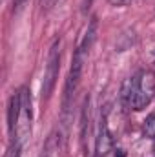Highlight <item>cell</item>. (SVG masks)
Wrapping results in <instances>:
<instances>
[{
    "label": "cell",
    "mask_w": 155,
    "mask_h": 157,
    "mask_svg": "<svg viewBox=\"0 0 155 157\" xmlns=\"http://www.w3.org/2000/svg\"><path fill=\"white\" fill-rule=\"evenodd\" d=\"M155 93V77L152 71H139L133 77L126 78L120 88V101L126 108L135 112L144 110Z\"/></svg>",
    "instance_id": "6da1fadb"
},
{
    "label": "cell",
    "mask_w": 155,
    "mask_h": 157,
    "mask_svg": "<svg viewBox=\"0 0 155 157\" xmlns=\"http://www.w3.org/2000/svg\"><path fill=\"white\" fill-rule=\"evenodd\" d=\"M144 133L148 137H155V113H150L144 121Z\"/></svg>",
    "instance_id": "5b68a950"
},
{
    "label": "cell",
    "mask_w": 155,
    "mask_h": 157,
    "mask_svg": "<svg viewBox=\"0 0 155 157\" xmlns=\"http://www.w3.org/2000/svg\"><path fill=\"white\" fill-rule=\"evenodd\" d=\"M59 70H60V42H55L51 51H49V59H47V66L44 71V80H42V97L49 99L57 78H59Z\"/></svg>",
    "instance_id": "3957f363"
},
{
    "label": "cell",
    "mask_w": 155,
    "mask_h": 157,
    "mask_svg": "<svg viewBox=\"0 0 155 157\" xmlns=\"http://www.w3.org/2000/svg\"><path fill=\"white\" fill-rule=\"evenodd\" d=\"M112 6H128L131 0H108Z\"/></svg>",
    "instance_id": "52a82bcc"
},
{
    "label": "cell",
    "mask_w": 155,
    "mask_h": 157,
    "mask_svg": "<svg viewBox=\"0 0 155 157\" xmlns=\"http://www.w3.org/2000/svg\"><path fill=\"white\" fill-rule=\"evenodd\" d=\"M57 0H42V9H49Z\"/></svg>",
    "instance_id": "ba28073f"
},
{
    "label": "cell",
    "mask_w": 155,
    "mask_h": 157,
    "mask_svg": "<svg viewBox=\"0 0 155 157\" xmlns=\"http://www.w3.org/2000/svg\"><path fill=\"white\" fill-rule=\"evenodd\" d=\"M113 148V137L112 132L108 128V119L106 112L100 113L99 119V130H97V137H95V155L97 157H106Z\"/></svg>",
    "instance_id": "277c9868"
},
{
    "label": "cell",
    "mask_w": 155,
    "mask_h": 157,
    "mask_svg": "<svg viewBox=\"0 0 155 157\" xmlns=\"http://www.w3.org/2000/svg\"><path fill=\"white\" fill-rule=\"evenodd\" d=\"M31 119H33V112H31V95L28 88L20 90V110H18V117H17V126H15V133L13 137V144L24 148L26 143L31 137Z\"/></svg>",
    "instance_id": "7a4b0ae2"
},
{
    "label": "cell",
    "mask_w": 155,
    "mask_h": 157,
    "mask_svg": "<svg viewBox=\"0 0 155 157\" xmlns=\"http://www.w3.org/2000/svg\"><path fill=\"white\" fill-rule=\"evenodd\" d=\"M29 0H13V4H15V11L18 13V11H22L24 9V6L28 4Z\"/></svg>",
    "instance_id": "8992f818"
},
{
    "label": "cell",
    "mask_w": 155,
    "mask_h": 157,
    "mask_svg": "<svg viewBox=\"0 0 155 157\" xmlns=\"http://www.w3.org/2000/svg\"><path fill=\"white\" fill-rule=\"evenodd\" d=\"M40 157H49V152H44V154H42Z\"/></svg>",
    "instance_id": "9c48e42d"
}]
</instances>
